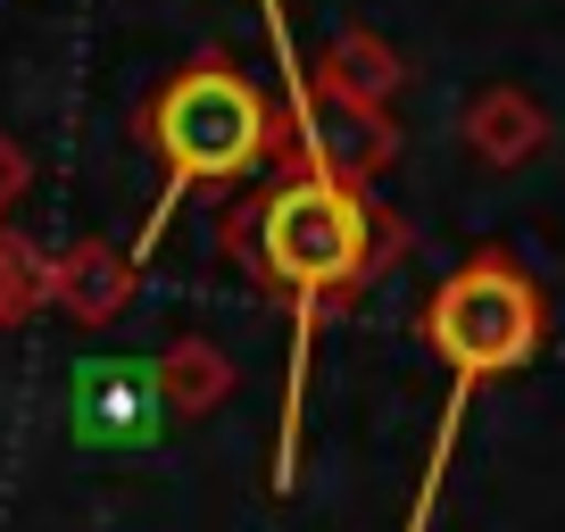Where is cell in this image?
<instances>
[{"label": "cell", "mask_w": 565, "mask_h": 532, "mask_svg": "<svg viewBox=\"0 0 565 532\" xmlns=\"http://www.w3.org/2000/svg\"><path fill=\"white\" fill-rule=\"evenodd\" d=\"M225 258L242 266L266 300H291L300 333H317V317L333 300L358 291L399 258L407 225L350 175H324V167H282L275 183L242 192L216 225Z\"/></svg>", "instance_id": "6da1fadb"}, {"label": "cell", "mask_w": 565, "mask_h": 532, "mask_svg": "<svg viewBox=\"0 0 565 532\" xmlns=\"http://www.w3.org/2000/svg\"><path fill=\"white\" fill-rule=\"evenodd\" d=\"M275 134H282V108L266 100L233 58H183V67L141 100V142L167 167V192H159V209H150V225H141L134 258H150V242L167 233V209H175L183 192H233V183H249L258 167H275Z\"/></svg>", "instance_id": "7a4b0ae2"}, {"label": "cell", "mask_w": 565, "mask_h": 532, "mask_svg": "<svg viewBox=\"0 0 565 532\" xmlns=\"http://www.w3.org/2000/svg\"><path fill=\"white\" fill-rule=\"evenodd\" d=\"M541 341H548V300L508 249H482L424 291V350L458 383H499V374L532 366Z\"/></svg>", "instance_id": "3957f363"}, {"label": "cell", "mask_w": 565, "mask_h": 532, "mask_svg": "<svg viewBox=\"0 0 565 532\" xmlns=\"http://www.w3.org/2000/svg\"><path fill=\"white\" fill-rule=\"evenodd\" d=\"M391 159H399V125H391L383 100H350V92H324L308 75L291 84L282 134H275V167H324V175L374 183Z\"/></svg>", "instance_id": "277c9868"}, {"label": "cell", "mask_w": 565, "mask_h": 532, "mask_svg": "<svg viewBox=\"0 0 565 532\" xmlns=\"http://www.w3.org/2000/svg\"><path fill=\"white\" fill-rule=\"evenodd\" d=\"M159 425H175V416H167L159 374H150V366H117V358H100V366L75 374V433H84V441L117 449V441H150Z\"/></svg>", "instance_id": "5b68a950"}, {"label": "cell", "mask_w": 565, "mask_h": 532, "mask_svg": "<svg viewBox=\"0 0 565 532\" xmlns=\"http://www.w3.org/2000/svg\"><path fill=\"white\" fill-rule=\"evenodd\" d=\"M134 249H117V242H67V249H51V308L67 324H84V333H100V324H117L125 317V300H134Z\"/></svg>", "instance_id": "8992f818"}, {"label": "cell", "mask_w": 565, "mask_h": 532, "mask_svg": "<svg viewBox=\"0 0 565 532\" xmlns=\"http://www.w3.org/2000/svg\"><path fill=\"white\" fill-rule=\"evenodd\" d=\"M458 134H466V150H475V167H532L548 142H557V125H548V108L532 100V92H515V84H491V92H475L466 100V117H458Z\"/></svg>", "instance_id": "52a82bcc"}, {"label": "cell", "mask_w": 565, "mask_h": 532, "mask_svg": "<svg viewBox=\"0 0 565 532\" xmlns=\"http://www.w3.org/2000/svg\"><path fill=\"white\" fill-rule=\"evenodd\" d=\"M150 374H159V400H167L175 425H200V416H216L233 400V358L216 350L209 333H175L150 358Z\"/></svg>", "instance_id": "ba28073f"}, {"label": "cell", "mask_w": 565, "mask_h": 532, "mask_svg": "<svg viewBox=\"0 0 565 532\" xmlns=\"http://www.w3.org/2000/svg\"><path fill=\"white\" fill-rule=\"evenodd\" d=\"M308 84H324V92H350V100H399L407 92V58L391 51L383 34H366V25H341L333 42H324L317 58H308Z\"/></svg>", "instance_id": "9c48e42d"}, {"label": "cell", "mask_w": 565, "mask_h": 532, "mask_svg": "<svg viewBox=\"0 0 565 532\" xmlns=\"http://www.w3.org/2000/svg\"><path fill=\"white\" fill-rule=\"evenodd\" d=\"M51 249L18 242V233H0V324H25L34 308H51Z\"/></svg>", "instance_id": "30bf717a"}, {"label": "cell", "mask_w": 565, "mask_h": 532, "mask_svg": "<svg viewBox=\"0 0 565 532\" xmlns=\"http://www.w3.org/2000/svg\"><path fill=\"white\" fill-rule=\"evenodd\" d=\"M25 192H34V159H25V142H18V134H0V216L18 209Z\"/></svg>", "instance_id": "8fae6325"}]
</instances>
